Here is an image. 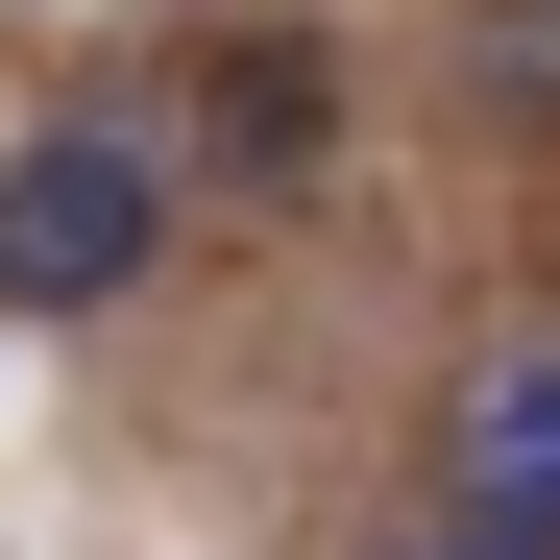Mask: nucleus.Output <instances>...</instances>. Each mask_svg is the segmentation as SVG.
<instances>
[{
	"mask_svg": "<svg viewBox=\"0 0 560 560\" xmlns=\"http://www.w3.org/2000/svg\"><path fill=\"white\" fill-rule=\"evenodd\" d=\"M439 512L560 536V341H488V365H463V415H439Z\"/></svg>",
	"mask_w": 560,
	"mask_h": 560,
	"instance_id": "f03ea898",
	"label": "nucleus"
},
{
	"mask_svg": "<svg viewBox=\"0 0 560 560\" xmlns=\"http://www.w3.org/2000/svg\"><path fill=\"white\" fill-rule=\"evenodd\" d=\"M147 268H171V147L122 98H73V122L0 147V317H98V293H147Z\"/></svg>",
	"mask_w": 560,
	"mask_h": 560,
	"instance_id": "f257e3e1",
	"label": "nucleus"
}]
</instances>
